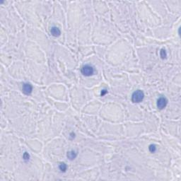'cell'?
Instances as JSON below:
<instances>
[{"label":"cell","instance_id":"cell-1","mask_svg":"<svg viewBox=\"0 0 181 181\" xmlns=\"http://www.w3.org/2000/svg\"><path fill=\"white\" fill-rule=\"evenodd\" d=\"M144 98V94L141 90H137L132 94V101L133 103H140Z\"/></svg>","mask_w":181,"mask_h":181},{"label":"cell","instance_id":"cell-2","mask_svg":"<svg viewBox=\"0 0 181 181\" xmlns=\"http://www.w3.org/2000/svg\"><path fill=\"white\" fill-rule=\"evenodd\" d=\"M94 69L90 65H85L81 68V73L86 76H89L94 74Z\"/></svg>","mask_w":181,"mask_h":181},{"label":"cell","instance_id":"cell-3","mask_svg":"<svg viewBox=\"0 0 181 181\" xmlns=\"http://www.w3.org/2000/svg\"><path fill=\"white\" fill-rule=\"evenodd\" d=\"M167 103H168V100L164 97H161L157 101V107L159 109L162 110L166 107V106H167Z\"/></svg>","mask_w":181,"mask_h":181},{"label":"cell","instance_id":"cell-4","mask_svg":"<svg viewBox=\"0 0 181 181\" xmlns=\"http://www.w3.org/2000/svg\"><path fill=\"white\" fill-rule=\"evenodd\" d=\"M33 91V86L31 84L29 83H26L23 85V88H22V91L23 93L26 95H30L32 93Z\"/></svg>","mask_w":181,"mask_h":181},{"label":"cell","instance_id":"cell-5","mask_svg":"<svg viewBox=\"0 0 181 181\" xmlns=\"http://www.w3.org/2000/svg\"><path fill=\"white\" fill-rule=\"evenodd\" d=\"M50 33H51V35L54 37H58L60 35L61 31L60 28H58L57 27L53 26L50 29Z\"/></svg>","mask_w":181,"mask_h":181},{"label":"cell","instance_id":"cell-6","mask_svg":"<svg viewBox=\"0 0 181 181\" xmlns=\"http://www.w3.org/2000/svg\"><path fill=\"white\" fill-rule=\"evenodd\" d=\"M76 156H77V153L75 151H70L67 152V156L69 160H73V159H74L76 157Z\"/></svg>","mask_w":181,"mask_h":181},{"label":"cell","instance_id":"cell-7","mask_svg":"<svg viewBox=\"0 0 181 181\" xmlns=\"http://www.w3.org/2000/svg\"><path fill=\"white\" fill-rule=\"evenodd\" d=\"M67 165L64 163H61L60 166H59V168L62 172H65L67 170Z\"/></svg>","mask_w":181,"mask_h":181},{"label":"cell","instance_id":"cell-8","mask_svg":"<svg viewBox=\"0 0 181 181\" xmlns=\"http://www.w3.org/2000/svg\"><path fill=\"white\" fill-rule=\"evenodd\" d=\"M149 149L150 152L154 153L155 151H156V146H155L154 144H151L149 146Z\"/></svg>","mask_w":181,"mask_h":181},{"label":"cell","instance_id":"cell-9","mask_svg":"<svg viewBox=\"0 0 181 181\" xmlns=\"http://www.w3.org/2000/svg\"><path fill=\"white\" fill-rule=\"evenodd\" d=\"M160 55H161V57L162 59L166 58V56H167L166 53V50H163V49H162V50H161V52H160Z\"/></svg>","mask_w":181,"mask_h":181},{"label":"cell","instance_id":"cell-10","mask_svg":"<svg viewBox=\"0 0 181 181\" xmlns=\"http://www.w3.org/2000/svg\"><path fill=\"white\" fill-rule=\"evenodd\" d=\"M23 159H24L25 161H28V160H29L30 156H29V154H28L27 152H25L23 156Z\"/></svg>","mask_w":181,"mask_h":181},{"label":"cell","instance_id":"cell-11","mask_svg":"<svg viewBox=\"0 0 181 181\" xmlns=\"http://www.w3.org/2000/svg\"><path fill=\"white\" fill-rule=\"evenodd\" d=\"M107 91L106 90H103L102 92H101V96H104L106 94H107Z\"/></svg>","mask_w":181,"mask_h":181}]
</instances>
